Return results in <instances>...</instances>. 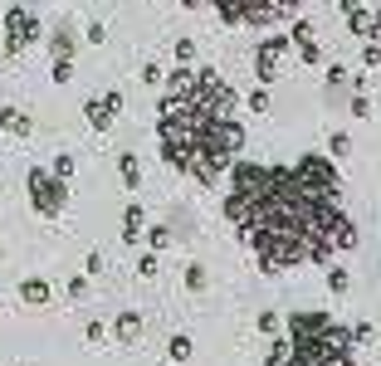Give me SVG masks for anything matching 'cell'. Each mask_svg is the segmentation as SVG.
Masks as SVG:
<instances>
[{
  "instance_id": "obj_15",
  "label": "cell",
  "mask_w": 381,
  "mask_h": 366,
  "mask_svg": "<svg viewBox=\"0 0 381 366\" xmlns=\"http://www.w3.org/2000/svg\"><path fill=\"white\" fill-rule=\"evenodd\" d=\"M181 279H186V293H196V298H200V293H210V269L200 264V259H191V264L181 269Z\"/></svg>"
},
{
  "instance_id": "obj_24",
  "label": "cell",
  "mask_w": 381,
  "mask_h": 366,
  "mask_svg": "<svg viewBox=\"0 0 381 366\" xmlns=\"http://www.w3.org/2000/svg\"><path fill=\"white\" fill-rule=\"evenodd\" d=\"M347 332H352V347H371V342H376V327H371V323H352Z\"/></svg>"
},
{
  "instance_id": "obj_9",
  "label": "cell",
  "mask_w": 381,
  "mask_h": 366,
  "mask_svg": "<svg viewBox=\"0 0 381 366\" xmlns=\"http://www.w3.org/2000/svg\"><path fill=\"white\" fill-rule=\"evenodd\" d=\"M142 332H147V318H142V312H118V318H113V337L123 342V347H132V342H142Z\"/></svg>"
},
{
  "instance_id": "obj_6",
  "label": "cell",
  "mask_w": 381,
  "mask_h": 366,
  "mask_svg": "<svg viewBox=\"0 0 381 366\" xmlns=\"http://www.w3.org/2000/svg\"><path fill=\"white\" fill-rule=\"evenodd\" d=\"M118 113H123V93H107V98H88L83 103V118H88L93 132H113Z\"/></svg>"
},
{
  "instance_id": "obj_14",
  "label": "cell",
  "mask_w": 381,
  "mask_h": 366,
  "mask_svg": "<svg viewBox=\"0 0 381 366\" xmlns=\"http://www.w3.org/2000/svg\"><path fill=\"white\" fill-rule=\"evenodd\" d=\"M240 103H245V108H249L254 118H269V113H274V98H269V83H254V88L240 98Z\"/></svg>"
},
{
  "instance_id": "obj_5",
  "label": "cell",
  "mask_w": 381,
  "mask_h": 366,
  "mask_svg": "<svg viewBox=\"0 0 381 366\" xmlns=\"http://www.w3.org/2000/svg\"><path fill=\"white\" fill-rule=\"evenodd\" d=\"M284 59H289V34H269V39L254 49V78H259V83H274L279 69H284Z\"/></svg>"
},
{
  "instance_id": "obj_8",
  "label": "cell",
  "mask_w": 381,
  "mask_h": 366,
  "mask_svg": "<svg viewBox=\"0 0 381 366\" xmlns=\"http://www.w3.org/2000/svg\"><path fill=\"white\" fill-rule=\"evenodd\" d=\"M142 235H147V211H142V200H132L127 211H123V244L127 249H142Z\"/></svg>"
},
{
  "instance_id": "obj_11",
  "label": "cell",
  "mask_w": 381,
  "mask_h": 366,
  "mask_svg": "<svg viewBox=\"0 0 381 366\" xmlns=\"http://www.w3.org/2000/svg\"><path fill=\"white\" fill-rule=\"evenodd\" d=\"M0 132H10V137H30L34 132V118L25 108H0Z\"/></svg>"
},
{
  "instance_id": "obj_28",
  "label": "cell",
  "mask_w": 381,
  "mask_h": 366,
  "mask_svg": "<svg viewBox=\"0 0 381 366\" xmlns=\"http://www.w3.org/2000/svg\"><path fill=\"white\" fill-rule=\"evenodd\" d=\"M137 274L142 279H156V249H142L137 254Z\"/></svg>"
},
{
  "instance_id": "obj_13",
  "label": "cell",
  "mask_w": 381,
  "mask_h": 366,
  "mask_svg": "<svg viewBox=\"0 0 381 366\" xmlns=\"http://www.w3.org/2000/svg\"><path fill=\"white\" fill-rule=\"evenodd\" d=\"M118 176H123V186L132 195L142 191V162H137V151H118Z\"/></svg>"
},
{
  "instance_id": "obj_10",
  "label": "cell",
  "mask_w": 381,
  "mask_h": 366,
  "mask_svg": "<svg viewBox=\"0 0 381 366\" xmlns=\"http://www.w3.org/2000/svg\"><path fill=\"white\" fill-rule=\"evenodd\" d=\"M20 298H25L30 308H49L54 288H49V279H44V274H30V279H20Z\"/></svg>"
},
{
  "instance_id": "obj_23",
  "label": "cell",
  "mask_w": 381,
  "mask_h": 366,
  "mask_svg": "<svg viewBox=\"0 0 381 366\" xmlns=\"http://www.w3.org/2000/svg\"><path fill=\"white\" fill-rule=\"evenodd\" d=\"M83 342H88V347H103V342H107V323H103V318H88V323H83Z\"/></svg>"
},
{
  "instance_id": "obj_36",
  "label": "cell",
  "mask_w": 381,
  "mask_h": 366,
  "mask_svg": "<svg viewBox=\"0 0 381 366\" xmlns=\"http://www.w3.org/2000/svg\"><path fill=\"white\" fill-rule=\"evenodd\" d=\"M0 259H6V244H0Z\"/></svg>"
},
{
  "instance_id": "obj_26",
  "label": "cell",
  "mask_w": 381,
  "mask_h": 366,
  "mask_svg": "<svg viewBox=\"0 0 381 366\" xmlns=\"http://www.w3.org/2000/svg\"><path fill=\"white\" fill-rule=\"evenodd\" d=\"M88 288H93V279H88V274H74V279H69V298H74V303H83V298H88Z\"/></svg>"
},
{
  "instance_id": "obj_21",
  "label": "cell",
  "mask_w": 381,
  "mask_h": 366,
  "mask_svg": "<svg viewBox=\"0 0 381 366\" xmlns=\"http://www.w3.org/2000/svg\"><path fill=\"white\" fill-rule=\"evenodd\" d=\"M328 156L333 162H342V156H352V137L338 127V132H328Z\"/></svg>"
},
{
  "instance_id": "obj_7",
  "label": "cell",
  "mask_w": 381,
  "mask_h": 366,
  "mask_svg": "<svg viewBox=\"0 0 381 366\" xmlns=\"http://www.w3.org/2000/svg\"><path fill=\"white\" fill-rule=\"evenodd\" d=\"M44 44H49L54 59H74V54H79V34L69 30V20H54V25L44 30Z\"/></svg>"
},
{
  "instance_id": "obj_29",
  "label": "cell",
  "mask_w": 381,
  "mask_h": 366,
  "mask_svg": "<svg viewBox=\"0 0 381 366\" xmlns=\"http://www.w3.org/2000/svg\"><path fill=\"white\" fill-rule=\"evenodd\" d=\"M362 69H367V74H371V69H381V44H371V39L362 44Z\"/></svg>"
},
{
  "instance_id": "obj_34",
  "label": "cell",
  "mask_w": 381,
  "mask_h": 366,
  "mask_svg": "<svg viewBox=\"0 0 381 366\" xmlns=\"http://www.w3.org/2000/svg\"><path fill=\"white\" fill-rule=\"evenodd\" d=\"M103 269H107V264H103V254L93 249V254L83 259V274H88V279H103Z\"/></svg>"
},
{
  "instance_id": "obj_31",
  "label": "cell",
  "mask_w": 381,
  "mask_h": 366,
  "mask_svg": "<svg viewBox=\"0 0 381 366\" xmlns=\"http://www.w3.org/2000/svg\"><path fill=\"white\" fill-rule=\"evenodd\" d=\"M69 78H74V59H54V83L69 88Z\"/></svg>"
},
{
  "instance_id": "obj_18",
  "label": "cell",
  "mask_w": 381,
  "mask_h": 366,
  "mask_svg": "<svg viewBox=\"0 0 381 366\" xmlns=\"http://www.w3.org/2000/svg\"><path fill=\"white\" fill-rule=\"evenodd\" d=\"M328 293H333V298H347V293H352V274H347L342 264L328 269Z\"/></svg>"
},
{
  "instance_id": "obj_22",
  "label": "cell",
  "mask_w": 381,
  "mask_h": 366,
  "mask_svg": "<svg viewBox=\"0 0 381 366\" xmlns=\"http://www.w3.org/2000/svg\"><path fill=\"white\" fill-rule=\"evenodd\" d=\"M254 327H259L264 337H274V332H284V318H279V312H274V308H264V312H259V318H254Z\"/></svg>"
},
{
  "instance_id": "obj_2",
  "label": "cell",
  "mask_w": 381,
  "mask_h": 366,
  "mask_svg": "<svg viewBox=\"0 0 381 366\" xmlns=\"http://www.w3.org/2000/svg\"><path fill=\"white\" fill-rule=\"evenodd\" d=\"M25 191H30V205H34V215L44 220H59L69 211V181H59L49 166H30L25 176Z\"/></svg>"
},
{
  "instance_id": "obj_33",
  "label": "cell",
  "mask_w": 381,
  "mask_h": 366,
  "mask_svg": "<svg viewBox=\"0 0 381 366\" xmlns=\"http://www.w3.org/2000/svg\"><path fill=\"white\" fill-rule=\"evenodd\" d=\"M83 44H107V30H103L98 20H88V25H83Z\"/></svg>"
},
{
  "instance_id": "obj_17",
  "label": "cell",
  "mask_w": 381,
  "mask_h": 366,
  "mask_svg": "<svg viewBox=\"0 0 381 366\" xmlns=\"http://www.w3.org/2000/svg\"><path fill=\"white\" fill-rule=\"evenodd\" d=\"M264 366H289V337H284V332L269 337V347H264Z\"/></svg>"
},
{
  "instance_id": "obj_4",
  "label": "cell",
  "mask_w": 381,
  "mask_h": 366,
  "mask_svg": "<svg viewBox=\"0 0 381 366\" xmlns=\"http://www.w3.org/2000/svg\"><path fill=\"white\" fill-rule=\"evenodd\" d=\"M44 39V20L30 10V6H10L6 10V54H25V49H34Z\"/></svg>"
},
{
  "instance_id": "obj_30",
  "label": "cell",
  "mask_w": 381,
  "mask_h": 366,
  "mask_svg": "<svg viewBox=\"0 0 381 366\" xmlns=\"http://www.w3.org/2000/svg\"><path fill=\"white\" fill-rule=\"evenodd\" d=\"M161 78H167V74H161V64L147 59V64H142V83H147V88H161Z\"/></svg>"
},
{
  "instance_id": "obj_35",
  "label": "cell",
  "mask_w": 381,
  "mask_h": 366,
  "mask_svg": "<svg viewBox=\"0 0 381 366\" xmlns=\"http://www.w3.org/2000/svg\"><path fill=\"white\" fill-rule=\"evenodd\" d=\"M367 39H371V44H381V10H376V15H371V25H367Z\"/></svg>"
},
{
  "instance_id": "obj_16",
  "label": "cell",
  "mask_w": 381,
  "mask_h": 366,
  "mask_svg": "<svg viewBox=\"0 0 381 366\" xmlns=\"http://www.w3.org/2000/svg\"><path fill=\"white\" fill-rule=\"evenodd\" d=\"M167 356H172L176 366H186V361L196 356V337H191V332H172V342H167Z\"/></svg>"
},
{
  "instance_id": "obj_20",
  "label": "cell",
  "mask_w": 381,
  "mask_h": 366,
  "mask_svg": "<svg viewBox=\"0 0 381 366\" xmlns=\"http://www.w3.org/2000/svg\"><path fill=\"white\" fill-rule=\"evenodd\" d=\"M54 176H59V181H74V171H79V156L74 151H59V156H54V166H49Z\"/></svg>"
},
{
  "instance_id": "obj_19",
  "label": "cell",
  "mask_w": 381,
  "mask_h": 366,
  "mask_svg": "<svg viewBox=\"0 0 381 366\" xmlns=\"http://www.w3.org/2000/svg\"><path fill=\"white\" fill-rule=\"evenodd\" d=\"M172 239H176V235H172L167 225H152V230L142 235V244H147V249H156V254H161V249H172Z\"/></svg>"
},
{
  "instance_id": "obj_1",
  "label": "cell",
  "mask_w": 381,
  "mask_h": 366,
  "mask_svg": "<svg viewBox=\"0 0 381 366\" xmlns=\"http://www.w3.org/2000/svg\"><path fill=\"white\" fill-rule=\"evenodd\" d=\"M225 220L259 259L264 279H284L298 264H328L362 239L338 195L308 191L289 166H264L245 156H235L230 166Z\"/></svg>"
},
{
  "instance_id": "obj_3",
  "label": "cell",
  "mask_w": 381,
  "mask_h": 366,
  "mask_svg": "<svg viewBox=\"0 0 381 366\" xmlns=\"http://www.w3.org/2000/svg\"><path fill=\"white\" fill-rule=\"evenodd\" d=\"M289 171L308 186V191H322V195H342V181H338V162L328 151L322 156H313V151H303L298 162H289Z\"/></svg>"
},
{
  "instance_id": "obj_32",
  "label": "cell",
  "mask_w": 381,
  "mask_h": 366,
  "mask_svg": "<svg viewBox=\"0 0 381 366\" xmlns=\"http://www.w3.org/2000/svg\"><path fill=\"white\" fill-rule=\"evenodd\" d=\"M347 113H352V118H371V98H367V93H352Z\"/></svg>"
},
{
  "instance_id": "obj_12",
  "label": "cell",
  "mask_w": 381,
  "mask_h": 366,
  "mask_svg": "<svg viewBox=\"0 0 381 366\" xmlns=\"http://www.w3.org/2000/svg\"><path fill=\"white\" fill-rule=\"evenodd\" d=\"M342 15H347V34L352 39H367V25H371V10L362 0H342Z\"/></svg>"
},
{
  "instance_id": "obj_25",
  "label": "cell",
  "mask_w": 381,
  "mask_h": 366,
  "mask_svg": "<svg viewBox=\"0 0 381 366\" xmlns=\"http://www.w3.org/2000/svg\"><path fill=\"white\" fill-rule=\"evenodd\" d=\"M347 78H352V74H347L342 64H322V83H328V88H342Z\"/></svg>"
},
{
  "instance_id": "obj_27",
  "label": "cell",
  "mask_w": 381,
  "mask_h": 366,
  "mask_svg": "<svg viewBox=\"0 0 381 366\" xmlns=\"http://www.w3.org/2000/svg\"><path fill=\"white\" fill-rule=\"evenodd\" d=\"M172 54H176V64H196V39H176Z\"/></svg>"
}]
</instances>
